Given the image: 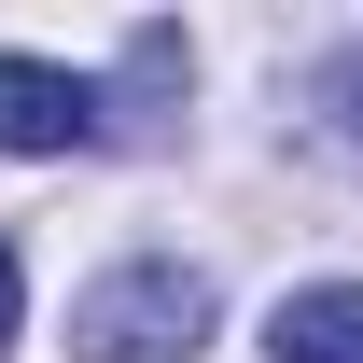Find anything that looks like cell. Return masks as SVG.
I'll return each instance as SVG.
<instances>
[{"mask_svg":"<svg viewBox=\"0 0 363 363\" xmlns=\"http://www.w3.org/2000/svg\"><path fill=\"white\" fill-rule=\"evenodd\" d=\"M70 350H84V363H196V350H210V266H182V252H140V266L84 279V308H70Z\"/></svg>","mask_w":363,"mask_h":363,"instance_id":"obj_1","label":"cell"},{"mask_svg":"<svg viewBox=\"0 0 363 363\" xmlns=\"http://www.w3.org/2000/svg\"><path fill=\"white\" fill-rule=\"evenodd\" d=\"M98 140V84L43 70V56H0V154H84Z\"/></svg>","mask_w":363,"mask_h":363,"instance_id":"obj_2","label":"cell"},{"mask_svg":"<svg viewBox=\"0 0 363 363\" xmlns=\"http://www.w3.org/2000/svg\"><path fill=\"white\" fill-rule=\"evenodd\" d=\"M266 350H279V363H363V279H308V294H279Z\"/></svg>","mask_w":363,"mask_h":363,"instance_id":"obj_3","label":"cell"},{"mask_svg":"<svg viewBox=\"0 0 363 363\" xmlns=\"http://www.w3.org/2000/svg\"><path fill=\"white\" fill-rule=\"evenodd\" d=\"M168 84H182V28H140V43H126V112H112V126L154 140V126H168Z\"/></svg>","mask_w":363,"mask_h":363,"instance_id":"obj_4","label":"cell"},{"mask_svg":"<svg viewBox=\"0 0 363 363\" xmlns=\"http://www.w3.org/2000/svg\"><path fill=\"white\" fill-rule=\"evenodd\" d=\"M308 112H321V140H350V154H363V43H350V56H321Z\"/></svg>","mask_w":363,"mask_h":363,"instance_id":"obj_5","label":"cell"},{"mask_svg":"<svg viewBox=\"0 0 363 363\" xmlns=\"http://www.w3.org/2000/svg\"><path fill=\"white\" fill-rule=\"evenodd\" d=\"M0 350H14V238H0Z\"/></svg>","mask_w":363,"mask_h":363,"instance_id":"obj_6","label":"cell"}]
</instances>
